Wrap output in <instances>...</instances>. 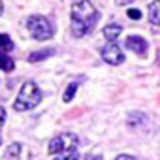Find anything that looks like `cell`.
<instances>
[{
    "label": "cell",
    "mask_w": 160,
    "mask_h": 160,
    "mask_svg": "<svg viewBox=\"0 0 160 160\" xmlns=\"http://www.w3.org/2000/svg\"><path fill=\"white\" fill-rule=\"evenodd\" d=\"M128 17H130L132 21H138V19L141 17V13H139V10H128Z\"/></svg>",
    "instance_id": "9a60e30c"
},
{
    "label": "cell",
    "mask_w": 160,
    "mask_h": 160,
    "mask_svg": "<svg viewBox=\"0 0 160 160\" xmlns=\"http://www.w3.org/2000/svg\"><path fill=\"white\" fill-rule=\"evenodd\" d=\"M100 21L98 10L89 0H79L72 6V17H70V28L75 38H83L91 30H94L96 23Z\"/></svg>",
    "instance_id": "6da1fadb"
},
{
    "label": "cell",
    "mask_w": 160,
    "mask_h": 160,
    "mask_svg": "<svg viewBox=\"0 0 160 160\" xmlns=\"http://www.w3.org/2000/svg\"><path fill=\"white\" fill-rule=\"evenodd\" d=\"M124 45L128 49H132L134 53H138V55H145L147 53V42L141 36H128L126 42H124Z\"/></svg>",
    "instance_id": "8992f818"
},
{
    "label": "cell",
    "mask_w": 160,
    "mask_h": 160,
    "mask_svg": "<svg viewBox=\"0 0 160 160\" xmlns=\"http://www.w3.org/2000/svg\"><path fill=\"white\" fill-rule=\"evenodd\" d=\"M0 13H2V2H0Z\"/></svg>",
    "instance_id": "d6986e66"
},
{
    "label": "cell",
    "mask_w": 160,
    "mask_h": 160,
    "mask_svg": "<svg viewBox=\"0 0 160 160\" xmlns=\"http://www.w3.org/2000/svg\"><path fill=\"white\" fill-rule=\"evenodd\" d=\"M13 49V42L8 34H0V55H8Z\"/></svg>",
    "instance_id": "9c48e42d"
},
{
    "label": "cell",
    "mask_w": 160,
    "mask_h": 160,
    "mask_svg": "<svg viewBox=\"0 0 160 160\" xmlns=\"http://www.w3.org/2000/svg\"><path fill=\"white\" fill-rule=\"evenodd\" d=\"M149 21L152 25H160V0H154V2L149 4Z\"/></svg>",
    "instance_id": "52a82bcc"
},
{
    "label": "cell",
    "mask_w": 160,
    "mask_h": 160,
    "mask_svg": "<svg viewBox=\"0 0 160 160\" xmlns=\"http://www.w3.org/2000/svg\"><path fill=\"white\" fill-rule=\"evenodd\" d=\"M4 122H6V109H4L2 106H0V130H2Z\"/></svg>",
    "instance_id": "2e32d148"
},
{
    "label": "cell",
    "mask_w": 160,
    "mask_h": 160,
    "mask_svg": "<svg viewBox=\"0 0 160 160\" xmlns=\"http://www.w3.org/2000/svg\"><path fill=\"white\" fill-rule=\"evenodd\" d=\"M115 160H136L134 156H130V154H119Z\"/></svg>",
    "instance_id": "e0dca14e"
},
{
    "label": "cell",
    "mask_w": 160,
    "mask_h": 160,
    "mask_svg": "<svg viewBox=\"0 0 160 160\" xmlns=\"http://www.w3.org/2000/svg\"><path fill=\"white\" fill-rule=\"evenodd\" d=\"M121 32H122V27H121V25H108V27L104 28V38H106L108 42H115V40L121 36Z\"/></svg>",
    "instance_id": "ba28073f"
},
{
    "label": "cell",
    "mask_w": 160,
    "mask_h": 160,
    "mask_svg": "<svg viewBox=\"0 0 160 160\" xmlns=\"http://www.w3.org/2000/svg\"><path fill=\"white\" fill-rule=\"evenodd\" d=\"M27 28L30 30L32 38L40 40V42L53 38V32H55V30H53V25H51L49 19L43 17V15H30V17L27 19Z\"/></svg>",
    "instance_id": "3957f363"
},
{
    "label": "cell",
    "mask_w": 160,
    "mask_h": 160,
    "mask_svg": "<svg viewBox=\"0 0 160 160\" xmlns=\"http://www.w3.org/2000/svg\"><path fill=\"white\" fill-rule=\"evenodd\" d=\"M79 145V138L75 134H58L49 141V152L51 154H66L75 152V147Z\"/></svg>",
    "instance_id": "277c9868"
},
{
    "label": "cell",
    "mask_w": 160,
    "mask_h": 160,
    "mask_svg": "<svg viewBox=\"0 0 160 160\" xmlns=\"http://www.w3.org/2000/svg\"><path fill=\"white\" fill-rule=\"evenodd\" d=\"M40 102H42V92H40L38 85L34 81H27L21 87L13 108H15V111H28V109H34Z\"/></svg>",
    "instance_id": "7a4b0ae2"
},
{
    "label": "cell",
    "mask_w": 160,
    "mask_h": 160,
    "mask_svg": "<svg viewBox=\"0 0 160 160\" xmlns=\"http://www.w3.org/2000/svg\"><path fill=\"white\" fill-rule=\"evenodd\" d=\"M55 160H81V154L79 152H66V154H62V156H58Z\"/></svg>",
    "instance_id": "5bb4252c"
},
{
    "label": "cell",
    "mask_w": 160,
    "mask_h": 160,
    "mask_svg": "<svg viewBox=\"0 0 160 160\" xmlns=\"http://www.w3.org/2000/svg\"><path fill=\"white\" fill-rule=\"evenodd\" d=\"M55 51L51 49V47H47V49H42V51H34L30 57H28V60L30 62H38V60H45L47 57H51Z\"/></svg>",
    "instance_id": "30bf717a"
},
{
    "label": "cell",
    "mask_w": 160,
    "mask_h": 160,
    "mask_svg": "<svg viewBox=\"0 0 160 160\" xmlns=\"http://www.w3.org/2000/svg\"><path fill=\"white\" fill-rule=\"evenodd\" d=\"M15 68V62L13 58L6 57V55H0V70H4V72H13Z\"/></svg>",
    "instance_id": "8fae6325"
},
{
    "label": "cell",
    "mask_w": 160,
    "mask_h": 160,
    "mask_svg": "<svg viewBox=\"0 0 160 160\" xmlns=\"http://www.w3.org/2000/svg\"><path fill=\"white\" fill-rule=\"evenodd\" d=\"M100 55H102V58H104L108 64H113V66H119V64L124 60V55H122L121 47L115 45L113 42H109L108 45H104L102 51H100Z\"/></svg>",
    "instance_id": "5b68a950"
},
{
    "label": "cell",
    "mask_w": 160,
    "mask_h": 160,
    "mask_svg": "<svg viewBox=\"0 0 160 160\" xmlns=\"http://www.w3.org/2000/svg\"><path fill=\"white\" fill-rule=\"evenodd\" d=\"M77 85H79V83H72V85L66 87V91H64V94H62V100H64L66 104L72 102V98H73V94H75V91H77Z\"/></svg>",
    "instance_id": "7c38bea8"
},
{
    "label": "cell",
    "mask_w": 160,
    "mask_h": 160,
    "mask_svg": "<svg viewBox=\"0 0 160 160\" xmlns=\"http://www.w3.org/2000/svg\"><path fill=\"white\" fill-rule=\"evenodd\" d=\"M21 154V145L19 143H12L10 147H8V152H6V160L8 158H17Z\"/></svg>",
    "instance_id": "4fadbf2b"
},
{
    "label": "cell",
    "mask_w": 160,
    "mask_h": 160,
    "mask_svg": "<svg viewBox=\"0 0 160 160\" xmlns=\"http://www.w3.org/2000/svg\"><path fill=\"white\" fill-rule=\"evenodd\" d=\"M85 160H104V158H102L100 154H91V156H87Z\"/></svg>",
    "instance_id": "ac0fdd59"
}]
</instances>
